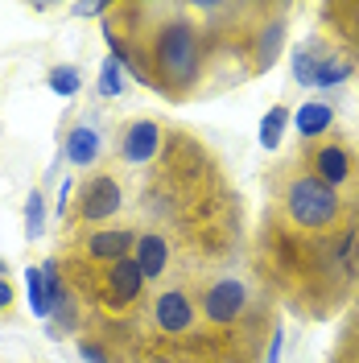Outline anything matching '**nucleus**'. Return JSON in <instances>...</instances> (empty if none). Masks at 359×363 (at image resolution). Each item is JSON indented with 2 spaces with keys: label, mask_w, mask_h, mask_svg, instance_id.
Listing matches in <instances>:
<instances>
[{
  "label": "nucleus",
  "mask_w": 359,
  "mask_h": 363,
  "mask_svg": "<svg viewBox=\"0 0 359 363\" xmlns=\"http://www.w3.org/2000/svg\"><path fill=\"white\" fill-rule=\"evenodd\" d=\"M140 62L149 70V83H158L161 91H174V95H186L202 74L199 25L190 17H174V21L158 25V33L149 42V54H140Z\"/></svg>",
  "instance_id": "nucleus-1"
},
{
  "label": "nucleus",
  "mask_w": 359,
  "mask_h": 363,
  "mask_svg": "<svg viewBox=\"0 0 359 363\" xmlns=\"http://www.w3.org/2000/svg\"><path fill=\"white\" fill-rule=\"evenodd\" d=\"M285 211L302 231H326L338 219V190L318 182L314 174H302L285 186Z\"/></svg>",
  "instance_id": "nucleus-2"
},
{
  "label": "nucleus",
  "mask_w": 359,
  "mask_h": 363,
  "mask_svg": "<svg viewBox=\"0 0 359 363\" xmlns=\"http://www.w3.org/2000/svg\"><path fill=\"white\" fill-rule=\"evenodd\" d=\"M99 281H104V301H108L112 310H128V306H136L140 294H145V277H140V269H136L133 256L104 264Z\"/></svg>",
  "instance_id": "nucleus-3"
},
{
  "label": "nucleus",
  "mask_w": 359,
  "mask_h": 363,
  "mask_svg": "<svg viewBox=\"0 0 359 363\" xmlns=\"http://www.w3.org/2000/svg\"><path fill=\"white\" fill-rule=\"evenodd\" d=\"M120 206H124V190H120V182L112 174H99V178L83 182V194H79V219L83 223L112 219Z\"/></svg>",
  "instance_id": "nucleus-4"
},
{
  "label": "nucleus",
  "mask_w": 359,
  "mask_h": 363,
  "mask_svg": "<svg viewBox=\"0 0 359 363\" xmlns=\"http://www.w3.org/2000/svg\"><path fill=\"white\" fill-rule=\"evenodd\" d=\"M244 306H248V289L240 281H215L202 294V318L211 326H231L236 318L244 314Z\"/></svg>",
  "instance_id": "nucleus-5"
},
{
  "label": "nucleus",
  "mask_w": 359,
  "mask_h": 363,
  "mask_svg": "<svg viewBox=\"0 0 359 363\" xmlns=\"http://www.w3.org/2000/svg\"><path fill=\"white\" fill-rule=\"evenodd\" d=\"M161 149V124L158 120H128L124 133H120V157L133 161V165H145L153 161Z\"/></svg>",
  "instance_id": "nucleus-6"
},
{
  "label": "nucleus",
  "mask_w": 359,
  "mask_h": 363,
  "mask_svg": "<svg viewBox=\"0 0 359 363\" xmlns=\"http://www.w3.org/2000/svg\"><path fill=\"white\" fill-rule=\"evenodd\" d=\"M153 322H158L165 335H186L194 326V297L186 289H165L153 301Z\"/></svg>",
  "instance_id": "nucleus-7"
},
{
  "label": "nucleus",
  "mask_w": 359,
  "mask_h": 363,
  "mask_svg": "<svg viewBox=\"0 0 359 363\" xmlns=\"http://www.w3.org/2000/svg\"><path fill=\"white\" fill-rule=\"evenodd\" d=\"M133 248H136L133 227H99L95 235H87V256L91 260H104V264L133 256Z\"/></svg>",
  "instance_id": "nucleus-8"
},
{
  "label": "nucleus",
  "mask_w": 359,
  "mask_h": 363,
  "mask_svg": "<svg viewBox=\"0 0 359 363\" xmlns=\"http://www.w3.org/2000/svg\"><path fill=\"white\" fill-rule=\"evenodd\" d=\"M310 165H314V178L326 182L331 190H338L351 178V153L343 145H314L310 149Z\"/></svg>",
  "instance_id": "nucleus-9"
},
{
  "label": "nucleus",
  "mask_w": 359,
  "mask_h": 363,
  "mask_svg": "<svg viewBox=\"0 0 359 363\" xmlns=\"http://www.w3.org/2000/svg\"><path fill=\"white\" fill-rule=\"evenodd\" d=\"M133 260L145 281L165 277V269H170V244H165V235H140L133 248Z\"/></svg>",
  "instance_id": "nucleus-10"
},
{
  "label": "nucleus",
  "mask_w": 359,
  "mask_h": 363,
  "mask_svg": "<svg viewBox=\"0 0 359 363\" xmlns=\"http://www.w3.org/2000/svg\"><path fill=\"white\" fill-rule=\"evenodd\" d=\"M99 149H104V140H99L95 128H87V124H74V128H70L67 161H74V165H91V161H99Z\"/></svg>",
  "instance_id": "nucleus-11"
},
{
  "label": "nucleus",
  "mask_w": 359,
  "mask_h": 363,
  "mask_svg": "<svg viewBox=\"0 0 359 363\" xmlns=\"http://www.w3.org/2000/svg\"><path fill=\"white\" fill-rule=\"evenodd\" d=\"M281 42H285V25L272 21L265 25V33L256 38V70H269L277 62V54H281Z\"/></svg>",
  "instance_id": "nucleus-12"
},
{
  "label": "nucleus",
  "mask_w": 359,
  "mask_h": 363,
  "mask_svg": "<svg viewBox=\"0 0 359 363\" xmlns=\"http://www.w3.org/2000/svg\"><path fill=\"white\" fill-rule=\"evenodd\" d=\"M331 120H335V112H331L326 104H302V108H297V133L302 136H322L326 128H331Z\"/></svg>",
  "instance_id": "nucleus-13"
},
{
  "label": "nucleus",
  "mask_w": 359,
  "mask_h": 363,
  "mask_svg": "<svg viewBox=\"0 0 359 363\" xmlns=\"http://www.w3.org/2000/svg\"><path fill=\"white\" fill-rule=\"evenodd\" d=\"M285 124H289V108H269V116L260 120V145L277 149L281 136H285Z\"/></svg>",
  "instance_id": "nucleus-14"
},
{
  "label": "nucleus",
  "mask_w": 359,
  "mask_h": 363,
  "mask_svg": "<svg viewBox=\"0 0 359 363\" xmlns=\"http://www.w3.org/2000/svg\"><path fill=\"white\" fill-rule=\"evenodd\" d=\"M322 62V54H318V45H302L297 54H293V79L302 83V87H314V70Z\"/></svg>",
  "instance_id": "nucleus-15"
},
{
  "label": "nucleus",
  "mask_w": 359,
  "mask_h": 363,
  "mask_svg": "<svg viewBox=\"0 0 359 363\" xmlns=\"http://www.w3.org/2000/svg\"><path fill=\"white\" fill-rule=\"evenodd\" d=\"M355 70H351V62H338V58H322L314 70V87H338V83H347Z\"/></svg>",
  "instance_id": "nucleus-16"
},
{
  "label": "nucleus",
  "mask_w": 359,
  "mask_h": 363,
  "mask_svg": "<svg viewBox=\"0 0 359 363\" xmlns=\"http://www.w3.org/2000/svg\"><path fill=\"white\" fill-rule=\"evenodd\" d=\"M45 83H50V91L54 95H62V99H70V95H79V70L74 67H54L50 74H45Z\"/></svg>",
  "instance_id": "nucleus-17"
},
{
  "label": "nucleus",
  "mask_w": 359,
  "mask_h": 363,
  "mask_svg": "<svg viewBox=\"0 0 359 363\" xmlns=\"http://www.w3.org/2000/svg\"><path fill=\"white\" fill-rule=\"evenodd\" d=\"M25 289H29V306L38 318H50V297H45V277L42 269H29L25 272Z\"/></svg>",
  "instance_id": "nucleus-18"
},
{
  "label": "nucleus",
  "mask_w": 359,
  "mask_h": 363,
  "mask_svg": "<svg viewBox=\"0 0 359 363\" xmlns=\"http://www.w3.org/2000/svg\"><path fill=\"white\" fill-rule=\"evenodd\" d=\"M42 231H45V203H42V194L33 190V194L25 199V235L38 240Z\"/></svg>",
  "instance_id": "nucleus-19"
},
{
  "label": "nucleus",
  "mask_w": 359,
  "mask_h": 363,
  "mask_svg": "<svg viewBox=\"0 0 359 363\" xmlns=\"http://www.w3.org/2000/svg\"><path fill=\"white\" fill-rule=\"evenodd\" d=\"M99 91L116 99V95H124V74H120V62L116 58H104V67H99Z\"/></svg>",
  "instance_id": "nucleus-20"
},
{
  "label": "nucleus",
  "mask_w": 359,
  "mask_h": 363,
  "mask_svg": "<svg viewBox=\"0 0 359 363\" xmlns=\"http://www.w3.org/2000/svg\"><path fill=\"white\" fill-rule=\"evenodd\" d=\"M70 199H74V186H70V182H62V186H58V211H62V215H67Z\"/></svg>",
  "instance_id": "nucleus-21"
},
{
  "label": "nucleus",
  "mask_w": 359,
  "mask_h": 363,
  "mask_svg": "<svg viewBox=\"0 0 359 363\" xmlns=\"http://www.w3.org/2000/svg\"><path fill=\"white\" fill-rule=\"evenodd\" d=\"M79 351H83V359H87V363H108V355H104L99 347H91V342H83Z\"/></svg>",
  "instance_id": "nucleus-22"
},
{
  "label": "nucleus",
  "mask_w": 359,
  "mask_h": 363,
  "mask_svg": "<svg viewBox=\"0 0 359 363\" xmlns=\"http://www.w3.org/2000/svg\"><path fill=\"white\" fill-rule=\"evenodd\" d=\"M265 363H281V330H272V342H269V355Z\"/></svg>",
  "instance_id": "nucleus-23"
},
{
  "label": "nucleus",
  "mask_w": 359,
  "mask_h": 363,
  "mask_svg": "<svg viewBox=\"0 0 359 363\" xmlns=\"http://www.w3.org/2000/svg\"><path fill=\"white\" fill-rule=\"evenodd\" d=\"M9 306H13V285H9V281L0 277V314H4Z\"/></svg>",
  "instance_id": "nucleus-24"
},
{
  "label": "nucleus",
  "mask_w": 359,
  "mask_h": 363,
  "mask_svg": "<svg viewBox=\"0 0 359 363\" xmlns=\"http://www.w3.org/2000/svg\"><path fill=\"white\" fill-rule=\"evenodd\" d=\"M74 13L79 17H91V13H99V4H74Z\"/></svg>",
  "instance_id": "nucleus-25"
},
{
  "label": "nucleus",
  "mask_w": 359,
  "mask_h": 363,
  "mask_svg": "<svg viewBox=\"0 0 359 363\" xmlns=\"http://www.w3.org/2000/svg\"><path fill=\"white\" fill-rule=\"evenodd\" d=\"M4 272H9V264H4V260H0V277H4Z\"/></svg>",
  "instance_id": "nucleus-26"
}]
</instances>
